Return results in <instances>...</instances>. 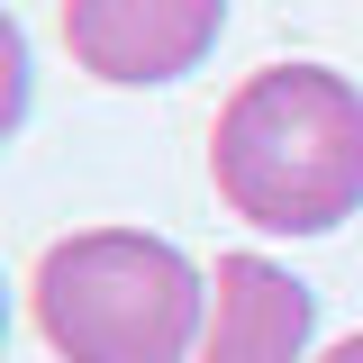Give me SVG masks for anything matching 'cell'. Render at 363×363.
Listing matches in <instances>:
<instances>
[{"label": "cell", "instance_id": "5b68a950", "mask_svg": "<svg viewBox=\"0 0 363 363\" xmlns=\"http://www.w3.org/2000/svg\"><path fill=\"white\" fill-rule=\"evenodd\" d=\"M318 363H363V336H345V345H336V354H318Z\"/></svg>", "mask_w": 363, "mask_h": 363}, {"label": "cell", "instance_id": "6da1fadb", "mask_svg": "<svg viewBox=\"0 0 363 363\" xmlns=\"http://www.w3.org/2000/svg\"><path fill=\"white\" fill-rule=\"evenodd\" d=\"M209 182L264 236H327L363 209V91L327 64H264L209 128Z\"/></svg>", "mask_w": 363, "mask_h": 363}, {"label": "cell", "instance_id": "3957f363", "mask_svg": "<svg viewBox=\"0 0 363 363\" xmlns=\"http://www.w3.org/2000/svg\"><path fill=\"white\" fill-rule=\"evenodd\" d=\"M227 28V0H64V45L91 82H182L209 64Z\"/></svg>", "mask_w": 363, "mask_h": 363}, {"label": "cell", "instance_id": "7a4b0ae2", "mask_svg": "<svg viewBox=\"0 0 363 363\" xmlns=\"http://www.w3.org/2000/svg\"><path fill=\"white\" fill-rule=\"evenodd\" d=\"M28 309L64 363H182L209 336V281L145 227H82L45 245Z\"/></svg>", "mask_w": 363, "mask_h": 363}, {"label": "cell", "instance_id": "277c9868", "mask_svg": "<svg viewBox=\"0 0 363 363\" xmlns=\"http://www.w3.org/2000/svg\"><path fill=\"white\" fill-rule=\"evenodd\" d=\"M209 336H200V363H300L309 354L318 300L309 281H291L264 255H227L218 281H209Z\"/></svg>", "mask_w": 363, "mask_h": 363}]
</instances>
